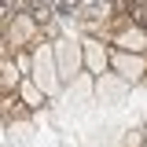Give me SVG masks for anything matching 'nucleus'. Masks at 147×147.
<instances>
[{
  "label": "nucleus",
  "mask_w": 147,
  "mask_h": 147,
  "mask_svg": "<svg viewBox=\"0 0 147 147\" xmlns=\"http://www.w3.org/2000/svg\"><path fill=\"white\" fill-rule=\"evenodd\" d=\"M125 81L121 77H114V74H103V77H96V92L103 96V99H118V96H125Z\"/></svg>",
  "instance_id": "obj_6"
},
{
  "label": "nucleus",
  "mask_w": 147,
  "mask_h": 147,
  "mask_svg": "<svg viewBox=\"0 0 147 147\" xmlns=\"http://www.w3.org/2000/svg\"><path fill=\"white\" fill-rule=\"evenodd\" d=\"M81 63H85V70H88L92 77L110 74V44L99 40V37H88V40L81 44Z\"/></svg>",
  "instance_id": "obj_4"
},
{
  "label": "nucleus",
  "mask_w": 147,
  "mask_h": 147,
  "mask_svg": "<svg viewBox=\"0 0 147 147\" xmlns=\"http://www.w3.org/2000/svg\"><path fill=\"white\" fill-rule=\"evenodd\" d=\"M110 74L121 77L125 85L147 81V55H129V52H114L110 48Z\"/></svg>",
  "instance_id": "obj_3"
},
{
  "label": "nucleus",
  "mask_w": 147,
  "mask_h": 147,
  "mask_svg": "<svg viewBox=\"0 0 147 147\" xmlns=\"http://www.w3.org/2000/svg\"><path fill=\"white\" fill-rule=\"evenodd\" d=\"M107 44L114 52H129V55H147V30L144 26H136L132 18H118L114 26H110L107 33Z\"/></svg>",
  "instance_id": "obj_1"
},
{
  "label": "nucleus",
  "mask_w": 147,
  "mask_h": 147,
  "mask_svg": "<svg viewBox=\"0 0 147 147\" xmlns=\"http://www.w3.org/2000/svg\"><path fill=\"white\" fill-rule=\"evenodd\" d=\"M33 85L44 92V96H55V92L63 88V77H59V66H55L52 44H40L33 52Z\"/></svg>",
  "instance_id": "obj_2"
},
{
  "label": "nucleus",
  "mask_w": 147,
  "mask_h": 147,
  "mask_svg": "<svg viewBox=\"0 0 147 147\" xmlns=\"http://www.w3.org/2000/svg\"><path fill=\"white\" fill-rule=\"evenodd\" d=\"M52 52H55V66H59V77H63V85H66L74 74L85 66V63H81V48H77V44H70V40H55V44H52Z\"/></svg>",
  "instance_id": "obj_5"
}]
</instances>
